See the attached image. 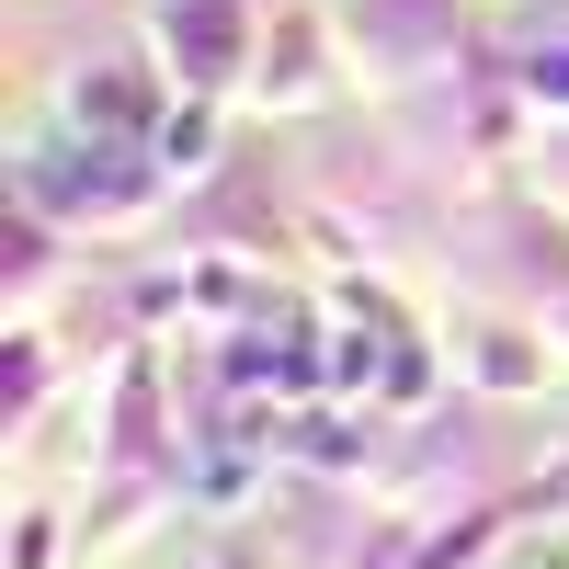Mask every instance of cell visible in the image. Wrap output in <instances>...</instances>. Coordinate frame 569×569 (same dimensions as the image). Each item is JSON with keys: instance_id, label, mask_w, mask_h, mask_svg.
Segmentation results:
<instances>
[{"instance_id": "2", "label": "cell", "mask_w": 569, "mask_h": 569, "mask_svg": "<svg viewBox=\"0 0 569 569\" xmlns=\"http://www.w3.org/2000/svg\"><path fill=\"white\" fill-rule=\"evenodd\" d=\"M536 91H558V103H569V58H536Z\"/></svg>"}, {"instance_id": "1", "label": "cell", "mask_w": 569, "mask_h": 569, "mask_svg": "<svg viewBox=\"0 0 569 569\" xmlns=\"http://www.w3.org/2000/svg\"><path fill=\"white\" fill-rule=\"evenodd\" d=\"M240 479H251V456H240V445H217V456L194 467V490H206V501H228V490H240Z\"/></svg>"}]
</instances>
